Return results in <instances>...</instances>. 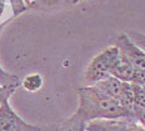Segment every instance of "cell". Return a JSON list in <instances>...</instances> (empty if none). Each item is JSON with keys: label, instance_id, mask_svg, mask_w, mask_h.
Instances as JSON below:
<instances>
[{"label": "cell", "instance_id": "2", "mask_svg": "<svg viewBox=\"0 0 145 131\" xmlns=\"http://www.w3.org/2000/svg\"><path fill=\"white\" fill-rule=\"evenodd\" d=\"M119 54V50L115 45L109 46L104 51L99 53L94 59L90 61L85 71V81L88 85H94L99 81L109 78L110 75L111 65L116 55Z\"/></svg>", "mask_w": 145, "mask_h": 131}, {"label": "cell", "instance_id": "14", "mask_svg": "<svg viewBox=\"0 0 145 131\" xmlns=\"http://www.w3.org/2000/svg\"><path fill=\"white\" fill-rule=\"evenodd\" d=\"M15 90L14 86H0V105L3 104L4 100L9 99L10 94Z\"/></svg>", "mask_w": 145, "mask_h": 131}, {"label": "cell", "instance_id": "16", "mask_svg": "<svg viewBox=\"0 0 145 131\" xmlns=\"http://www.w3.org/2000/svg\"><path fill=\"white\" fill-rule=\"evenodd\" d=\"M56 129H58V125H50V126L43 127L41 131H56Z\"/></svg>", "mask_w": 145, "mask_h": 131}, {"label": "cell", "instance_id": "3", "mask_svg": "<svg viewBox=\"0 0 145 131\" xmlns=\"http://www.w3.org/2000/svg\"><path fill=\"white\" fill-rule=\"evenodd\" d=\"M41 129L25 123L13 110L8 99L0 105V131H41Z\"/></svg>", "mask_w": 145, "mask_h": 131}, {"label": "cell", "instance_id": "18", "mask_svg": "<svg viewBox=\"0 0 145 131\" xmlns=\"http://www.w3.org/2000/svg\"><path fill=\"white\" fill-rule=\"evenodd\" d=\"M143 90H144V93H145V86H144V87H143Z\"/></svg>", "mask_w": 145, "mask_h": 131}, {"label": "cell", "instance_id": "17", "mask_svg": "<svg viewBox=\"0 0 145 131\" xmlns=\"http://www.w3.org/2000/svg\"><path fill=\"white\" fill-rule=\"evenodd\" d=\"M3 10H4V3H3V1H0V15H1Z\"/></svg>", "mask_w": 145, "mask_h": 131}, {"label": "cell", "instance_id": "10", "mask_svg": "<svg viewBox=\"0 0 145 131\" xmlns=\"http://www.w3.org/2000/svg\"><path fill=\"white\" fill-rule=\"evenodd\" d=\"M86 125H88L86 121L83 120V119L75 112L72 116H70L64 121H61V123L58 125L56 131H85Z\"/></svg>", "mask_w": 145, "mask_h": 131}, {"label": "cell", "instance_id": "12", "mask_svg": "<svg viewBox=\"0 0 145 131\" xmlns=\"http://www.w3.org/2000/svg\"><path fill=\"white\" fill-rule=\"evenodd\" d=\"M126 35L129 36V39H130L135 45H138L141 50L145 51V34H141V33H138V31H130Z\"/></svg>", "mask_w": 145, "mask_h": 131}, {"label": "cell", "instance_id": "11", "mask_svg": "<svg viewBox=\"0 0 145 131\" xmlns=\"http://www.w3.org/2000/svg\"><path fill=\"white\" fill-rule=\"evenodd\" d=\"M43 78L40 74H31L28 75L23 80V86L25 90L28 91H38L43 86Z\"/></svg>", "mask_w": 145, "mask_h": 131}, {"label": "cell", "instance_id": "9", "mask_svg": "<svg viewBox=\"0 0 145 131\" xmlns=\"http://www.w3.org/2000/svg\"><path fill=\"white\" fill-rule=\"evenodd\" d=\"M118 102L128 112L133 114L131 111H133V108H134V104H135V91H134V86H133L130 83L123 84V90H121V94H120Z\"/></svg>", "mask_w": 145, "mask_h": 131}, {"label": "cell", "instance_id": "1", "mask_svg": "<svg viewBox=\"0 0 145 131\" xmlns=\"http://www.w3.org/2000/svg\"><path fill=\"white\" fill-rule=\"evenodd\" d=\"M76 114L86 123L91 120H114L134 117L116 100L106 96L95 85H88L79 90V108Z\"/></svg>", "mask_w": 145, "mask_h": 131}, {"label": "cell", "instance_id": "8", "mask_svg": "<svg viewBox=\"0 0 145 131\" xmlns=\"http://www.w3.org/2000/svg\"><path fill=\"white\" fill-rule=\"evenodd\" d=\"M133 85V84H131ZM135 91V104L133 108V116L145 129V93L143 87L133 85Z\"/></svg>", "mask_w": 145, "mask_h": 131}, {"label": "cell", "instance_id": "4", "mask_svg": "<svg viewBox=\"0 0 145 131\" xmlns=\"http://www.w3.org/2000/svg\"><path fill=\"white\" fill-rule=\"evenodd\" d=\"M85 131H145V129L134 117H129L114 120H91L88 123Z\"/></svg>", "mask_w": 145, "mask_h": 131}, {"label": "cell", "instance_id": "15", "mask_svg": "<svg viewBox=\"0 0 145 131\" xmlns=\"http://www.w3.org/2000/svg\"><path fill=\"white\" fill-rule=\"evenodd\" d=\"M13 3V8L15 9V14H18L19 11H22L24 9V5L22 3V0H10Z\"/></svg>", "mask_w": 145, "mask_h": 131}, {"label": "cell", "instance_id": "13", "mask_svg": "<svg viewBox=\"0 0 145 131\" xmlns=\"http://www.w3.org/2000/svg\"><path fill=\"white\" fill-rule=\"evenodd\" d=\"M130 84L137 85V86L144 87L145 86V71L141 70H135L134 71V76H133Z\"/></svg>", "mask_w": 145, "mask_h": 131}, {"label": "cell", "instance_id": "5", "mask_svg": "<svg viewBox=\"0 0 145 131\" xmlns=\"http://www.w3.org/2000/svg\"><path fill=\"white\" fill-rule=\"evenodd\" d=\"M115 46L119 53L134 66L135 70L145 71V51L135 45L126 34H120L116 39Z\"/></svg>", "mask_w": 145, "mask_h": 131}, {"label": "cell", "instance_id": "7", "mask_svg": "<svg viewBox=\"0 0 145 131\" xmlns=\"http://www.w3.org/2000/svg\"><path fill=\"white\" fill-rule=\"evenodd\" d=\"M123 84L124 81H120L119 79L114 78V76H109V78L104 79V80L99 81V83H96L94 85L99 90H101L106 96L118 101L123 90Z\"/></svg>", "mask_w": 145, "mask_h": 131}, {"label": "cell", "instance_id": "6", "mask_svg": "<svg viewBox=\"0 0 145 131\" xmlns=\"http://www.w3.org/2000/svg\"><path fill=\"white\" fill-rule=\"evenodd\" d=\"M134 66L119 53L114 60L113 65H111L110 75L119 79L120 81H124V83H130L133 76H134Z\"/></svg>", "mask_w": 145, "mask_h": 131}]
</instances>
